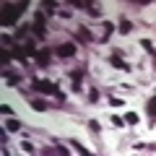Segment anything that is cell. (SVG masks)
<instances>
[{
	"mask_svg": "<svg viewBox=\"0 0 156 156\" xmlns=\"http://www.w3.org/2000/svg\"><path fill=\"white\" fill-rule=\"evenodd\" d=\"M31 91H42V94H52L57 96V99H65V94H60V89H57V83H52V81H42V78H34L31 81Z\"/></svg>",
	"mask_w": 156,
	"mask_h": 156,
	"instance_id": "6da1fadb",
	"label": "cell"
},
{
	"mask_svg": "<svg viewBox=\"0 0 156 156\" xmlns=\"http://www.w3.org/2000/svg\"><path fill=\"white\" fill-rule=\"evenodd\" d=\"M26 8V3H13V5H3V26H13L16 23V18L21 16V11Z\"/></svg>",
	"mask_w": 156,
	"mask_h": 156,
	"instance_id": "7a4b0ae2",
	"label": "cell"
},
{
	"mask_svg": "<svg viewBox=\"0 0 156 156\" xmlns=\"http://www.w3.org/2000/svg\"><path fill=\"white\" fill-rule=\"evenodd\" d=\"M34 34L39 39L47 37V21H44V13H34Z\"/></svg>",
	"mask_w": 156,
	"mask_h": 156,
	"instance_id": "3957f363",
	"label": "cell"
},
{
	"mask_svg": "<svg viewBox=\"0 0 156 156\" xmlns=\"http://www.w3.org/2000/svg\"><path fill=\"white\" fill-rule=\"evenodd\" d=\"M109 62H112V65H115V68H122L125 73H130V65H128V62L122 60V50H115V52H112Z\"/></svg>",
	"mask_w": 156,
	"mask_h": 156,
	"instance_id": "277c9868",
	"label": "cell"
},
{
	"mask_svg": "<svg viewBox=\"0 0 156 156\" xmlns=\"http://www.w3.org/2000/svg\"><path fill=\"white\" fill-rule=\"evenodd\" d=\"M34 60H37V65L47 68V65H50V60H52V50H50V47H47V50H39V52H37V57H34Z\"/></svg>",
	"mask_w": 156,
	"mask_h": 156,
	"instance_id": "5b68a950",
	"label": "cell"
},
{
	"mask_svg": "<svg viewBox=\"0 0 156 156\" xmlns=\"http://www.w3.org/2000/svg\"><path fill=\"white\" fill-rule=\"evenodd\" d=\"M55 52L60 57H70V55H76V44H73V42H65V44H57L55 47Z\"/></svg>",
	"mask_w": 156,
	"mask_h": 156,
	"instance_id": "8992f818",
	"label": "cell"
},
{
	"mask_svg": "<svg viewBox=\"0 0 156 156\" xmlns=\"http://www.w3.org/2000/svg\"><path fill=\"white\" fill-rule=\"evenodd\" d=\"M42 156H68V151L62 146H47V148H42Z\"/></svg>",
	"mask_w": 156,
	"mask_h": 156,
	"instance_id": "52a82bcc",
	"label": "cell"
},
{
	"mask_svg": "<svg viewBox=\"0 0 156 156\" xmlns=\"http://www.w3.org/2000/svg\"><path fill=\"white\" fill-rule=\"evenodd\" d=\"M83 68H78V70H70V81H73V91L81 89V78H83Z\"/></svg>",
	"mask_w": 156,
	"mask_h": 156,
	"instance_id": "ba28073f",
	"label": "cell"
},
{
	"mask_svg": "<svg viewBox=\"0 0 156 156\" xmlns=\"http://www.w3.org/2000/svg\"><path fill=\"white\" fill-rule=\"evenodd\" d=\"M76 39H78V42H83V44H89V42H94V37L89 34V29H86V26H81V29H78Z\"/></svg>",
	"mask_w": 156,
	"mask_h": 156,
	"instance_id": "9c48e42d",
	"label": "cell"
},
{
	"mask_svg": "<svg viewBox=\"0 0 156 156\" xmlns=\"http://www.w3.org/2000/svg\"><path fill=\"white\" fill-rule=\"evenodd\" d=\"M146 112H148V115H151V120L156 122V94L151 96L148 101H146Z\"/></svg>",
	"mask_w": 156,
	"mask_h": 156,
	"instance_id": "30bf717a",
	"label": "cell"
},
{
	"mask_svg": "<svg viewBox=\"0 0 156 156\" xmlns=\"http://www.w3.org/2000/svg\"><path fill=\"white\" fill-rule=\"evenodd\" d=\"M29 101H31V107H34L37 112H44V109H50V104H47L44 99H29Z\"/></svg>",
	"mask_w": 156,
	"mask_h": 156,
	"instance_id": "8fae6325",
	"label": "cell"
},
{
	"mask_svg": "<svg viewBox=\"0 0 156 156\" xmlns=\"http://www.w3.org/2000/svg\"><path fill=\"white\" fill-rule=\"evenodd\" d=\"M117 29H120V34H130V31H133V21H128V18H122Z\"/></svg>",
	"mask_w": 156,
	"mask_h": 156,
	"instance_id": "7c38bea8",
	"label": "cell"
},
{
	"mask_svg": "<svg viewBox=\"0 0 156 156\" xmlns=\"http://www.w3.org/2000/svg\"><path fill=\"white\" fill-rule=\"evenodd\" d=\"M18 81H21V76H18V73H13V70H5V83H11V86H16Z\"/></svg>",
	"mask_w": 156,
	"mask_h": 156,
	"instance_id": "4fadbf2b",
	"label": "cell"
},
{
	"mask_svg": "<svg viewBox=\"0 0 156 156\" xmlns=\"http://www.w3.org/2000/svg\"><path fill=\"white\" fill-rule=\"evenodd\" d=\"M5 130H8V133H16V130H21V122H18V120H13V117H11V120H8V122H5Z\"/></svg>",
	"mask_w": 156,
	"mask_h": 156,
	"instance_id": "5bb4252c",
	"label": "cell"
},
{
	"mask_svg": "<svg viewBox=\"0 0 156 156\" xmlns=\"http://www.w3.org/2000/svg\"><path fill=\"white\" fill-rule=\"evenodd\" d=\"M42 5H44V11L50 13V16H52V13H55V11H57V3H55V0H44Z\"/></svg>",
	"mask_w": 156,
	"mask_h": 156,
	"instance_id": "9a60e30c",
	"label": "cell"
},
{
	"mask_svg": "<svg viewBox=\"0 0 156 156\" xmlns=\"http://www.w3.org/2000/svg\"><path fill=\"white\" fill-rule=\"evenodd\" d=\"M73 148H76V151H78V154H81V156H96V154H91V151H86L83 146L78 143V140H73Z\"/></svg>",
	"mask_w": 156,
	"mask_h": 156,
	"instance_id": "2e32d148",
	"label": "cell"
},
{
	"mask_svg": "<svg viewBox=\"0 0 156 156\" xmlns=\"http://www.w3.org/2000/svg\"><path fill=\"white\" fill-rule=\"evenodd\" d=\"M112 31H115V23H112V21H104V37H101V39H109Z\"/></svg>",
	"mask_w": 156,
	"mask_h": 156,
	"instance_id": "e0dca14e",
	"label": "cell"
},
{
	"mask_svg": "<svg viewBox=\"0 0 156 156\" xmlns=\"http://www.w3.org/2000/svg\"><path fill=\"white\" fill-rule=\"evenodd\" d=\"M125 122H128V125H135V122H138V115H135V112H128V115H125Z\"/></svg>",
	"mask_w": 156,
	"mask_h": 156,
	"instance_id": "ac0fdd59",
	"label": "cell"
},
{
	"mask_svg": "<svg viewBox=\"0 0 156 156\" xmlns=\"http://www.w3.org/2000/svg\"><path fill=\"white\" fill-rule=\"evenodd\" d=\"M140 47H143V50H148L151 55H154V52H156V50H154V44H151L148 39H140Z\"/></svg>",
	"mask_w": 156,
	"mask_h": 156,
	"instance_id": "d6986e66",
	"label": "cell"
},
{
	"mask_svg": "<svg viewBox=\"0 0 156 156\" xmlns=\"http://www.w3.org/2000/svg\"><path fill=\"white\" fill-rule=\"evenodd\" d=\"M11 57H13V52L3 50V55H0V60H3V65H8V62H11Z\"/></svg>",
	"mask_w": 156,
	"mask_h": 156,
	"instance_id": "ffe728a7",
	"label": "cell"
},
{
	"mask_svg": "<svg viewBox=\"0 0 156 156\" xmlns=\"http://www.w3.org/2000/svg\"><path fill=\"white\" fill-rule=\"evenodd\" d=\"M112 125H115V128H122V125H125V117H115V115H112Z\"/></svg>",
	"mask_w": 156,
	"mask_h": 156,
	"instance_id": "44dd1931",
	"label": "cell"
},
{
	"mask_svg": "<svg viewBox=\"0 0 156 156\" xmlns=\"http://www.w3.org/2000/svg\"><path fill=\"white\" fill-rule=\"evenodd\" d=\"M21 148L26 151V154H34V146H31V140H23V143H21Z\"/></svg>",
	"mask_w": 156,
	"mask_h": 156,
	"instance_id": "7402d4cb",
	"label": "cell"
},
{
	"mask_svg": "<svg viewBox=\"0 0 156 156\" xmlns=\"http://www.w3.org/2000/svg\"><path fill=\"white\" fill-rule=\"evenodd\" d=\"M29 29H31V26H21V29L16 31V37H18V39H23V37H26V31H29Z\"/></svg>",
	"mask_w": 156,
	"mask_h": 156,
	"instance_id": "603a6c76",
	"label": "cell"
},
{
	"mask_svg": "<svg viewBox=\"0 0 156 156\" xmlns=\"http://www.w3.org/2000/svg\"><path fill=\"white\" fill-rule=\"evenodd\" d=\"M89 128H91V133H99V130H101V128H99V122H96V120H91V122H89Z\"/></svg>",
	"mask_w": 156,
	"mask_h": 156,
	"instance_id": "cb8c5ba5",
	"label": "cell"
},
{
	"mask_svg": "<svg viewBox=\"0 0 156 156\" xmlns=\"http://www.w3.org/2000/svg\"><path fill=\"white\" fill-rule=\"evenodd\" d=\"M96 99H99V91L91 89V91H89V101H96Z\"/></svg>",
	"mask_w": 156,
	"mask_h": 156,
	"instance_id": "d4e9b609",
	"label": "cell"
},
{
	"mask_svg": "<svg viewBox=\"0 0 156 156\" xmlns=\"http://www.w3.org/2000/svg\"><path fill=\"white\" fill-rule=\"evenodd\" d=\"M109 104H112V107H122V99H117V96H112V99H109Z\"/></svg>",
	"mask_w": 156,
	"mask_h": 156,
	"instance_id": "484cf974",
	"label": "cell"
},
{
	"mask_svg": "<svg viewBox=\"0 0 156 156\" xmlns=\"http://www.w3.org/2000/svg\"><path fill=\"white\" fill-rule=\"evenodd\" d=\"M151 57H154V68H156V52H154V55H151Z\"/></svg>",
	"mask_w": 156,
	"mask_h": 156,
	"instance_id": "4316f807",
	"label": "cell"
}]
</instances>
